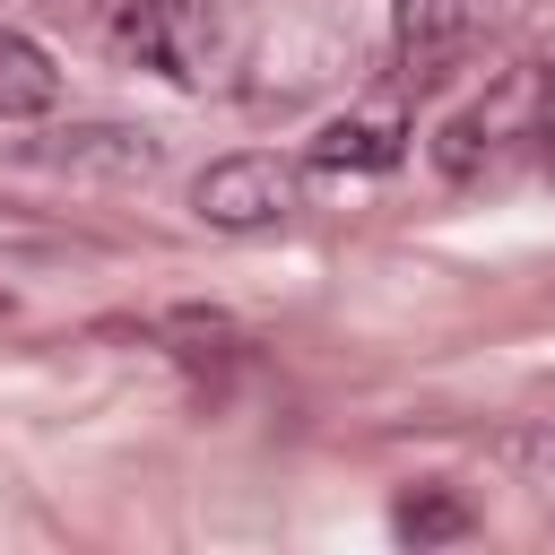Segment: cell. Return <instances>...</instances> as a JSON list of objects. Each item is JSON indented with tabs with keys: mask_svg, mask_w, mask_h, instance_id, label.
Here are the masks:
<instances>
[{
	"mask_svg": "<svg viewBox=\"0 0 555 555\" xmlns=\"http://www.w3.org/2000/svg\"><path fill=\"white\" fill-rule=\"evenodd\" d=\"M546 139V61H512L477 104H460L442 130H434V165L451 182H477L494 165H512L520 147Z\"/></svg>",
	"mask_w": 555,
	"mask_h": 555,
	"instance_id": "1",
	"label": "cell"
},
{
	"mask_svg": "<svg viewBox=\"0 0 555 555\" xmlns=\"http://www.w3.org/2000/svg\"><path fill=\"white\" fill-rule=\"evenodd\" d=\"M104 35H113L121 61H139L156 78H173V87H199L225 61V17L208 0H121L104 17Z\"/></svg>",
	"mask_w": 555,
	"mask_h": 555,
	"instance_id": "2",
	"label": "cell"
},
{
	"mask_svg": "<svg viewBox=\"0 0 555 555\" xmlns=\"http://www.w3.org/2000/svg\"><path fill=\"white\" fill-rule=\"evenodd\" d=\"M494 26V0H390V52H399V78L408 87H442L477 35Z\"/></svg>",
	"mask_w": 555,
	"mask_h": 555,
	"instance_id": "3",
	"label": "cell"
},
{
	"mask_svg": "<svg viewBox=\"0 0 555 555\" xmlns=\"http://www.w3.org/2000/svg\"><path fill=\"white\" fill-rule=\"evenodd\" d=\"M191 208H199V225H217V234L286 225V217H295V165H278V156H217V165L191 182Z\"/></svg>",
	"mask_w": 555,
	"mask_h": 555,
	"instance_id": "4",
	"label": "cell"
},
{
	"mask_svg": "<svg viewBox=\"0 0 555 555\" xmlns=\"http://www.w3.org/2000/svg\"><path fill=\"white\" fill-rule=\"evenodd\" d=\"M399 147H408V130H399L390 113H338V121H321V139H312V165L382 173V165H399Z\"/></svg>",
	"mask_w": 555,
	"mask_h": 555,
	"instance_id": "5",
	"label": "cell"
},
{
	"mask_svg": "<svg viewBox=\"0 0 555 555\" xmlns=\"http://www.w3.org/2000/svg\"><path fill=\"white\" fill-rule=\"evenodd\" d=\"M35 165H104V173H147L156 165V139L147 130H52L26 147Z\"/></svg>",
	"mask_w": 555,
	"mask_h": 555,
	"instance_id": "6",
	"label": "cell"
},
{
	"mask_svg": "<svg viewBox=\"0 0 555 555\" xmlns=\"http://www.w3.org/2000/svg\"><path fill=\"white\" fill-rule=\"evenodd\" d=\"M61 104V69L43 61V43H26L17 26H0V121H35Z\"/></svg>",
	"mask_w": 555,
	"mask_h": 555,
	"instance_id": "7",
	"label": "cell"
},
{
	"mask_svg": "<svg viewBox=\"0 0 555 555\" xmlns=\"http://www.w3.org/2000/svg\"><path fill=\"white\" fill-rule=\"evenodd\" d=\"M156 338H165V356H182V364H225V356H243V330L225 321V312H165L156 321Z\"/></svg>",
	"mask_w": 555,
	"mask_h": 555,
	"instance_id": "8",
	"label": "cell"
},
{
	"mask_svg": "<svg viewBox=\"0 0 555 555\" xmlns=\"http://www.w3.org/2000/svg\"><path fill=\"white\" fill-rule=\"evenodd\" d=\"M399 529H408V538H451V529H468V512H460L451 494H408V503H399Z\"/></svg>",
	"mask_w": 555,
	"mask_h": 555,
	"instance_id": "9",
	"label": "cell"
},
{
	"mask_svg": "<svg viewBox=\"0 0 555 555\" xmlns=\"http://www.w3.org/2000/svg\"><path fill=\"white\" fill-rule=\"evenodd\" d=\"M546 61V139H538V156H546V173H555V52H538Z\"/></svg>",
	"mask_w": 555,
	"mask_h": 555,
	"instance_id": "10",
	"label": "cell"
}]
</instances>
